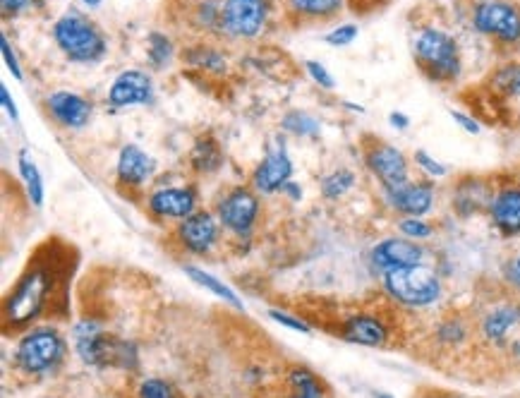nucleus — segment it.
<instances>
[{"instance_id": "nucleus-1", "label": "nucleus", "mask_w": 520, "mask_h": 398, "mask_svg": "<svg viewBox=\"0 0 520 398\" xmlns=\"http://www.w3.org/2000/svg\"><path fill=\"white\" fill-rule=\"evenodd\" d=\"M56 255V247L48 243V255L34 257L32 262H29L27 271H24L20 281L15 283V288H12L8 298H5V329L27 327V324H32L34 319L41 317V312L46 310L48 300L53 298V291H56L60 274V264Z\"/></svg>"}, {"instance_id": "nucleus-2", "label": "nucleus", "mask_w": 520, "mask_h": 398, "mask_svg": "<svg viewBox=\"0 0 520 398\" xmlns=\"http://www.w3.org/2000/svg\"><path fill=\"white\" fill-rule=\"evenodd\" d=\"M413 58L417 70L434 84L458 82L463 72V56L458 39L437 24H422L413 36Z\"/></svg>"}, {"instance_id": "nucleus-3", "label": "nucleus", "mask_w": 520, "mask_h": 398, "mask_svg": "<svg viewBox=\"0 0 520 398\" xmlns=\"http://www.w3.org/2000/svg\"><path fill=\"white\" fill-rule=\"evenodd\" d=\"M475 339L489 353L520 360V300L501 295L482 307L475 317Z\"/></svg>"}, {"instance_id": "nucleus-4", "label": "nucleus", "mask_w": 520, "mask_h": 398, "mask_svg": "<svg viewBox=\"0 0 520 398\" xmlns=\"http://www.w3.org/2000/svg\"><path fill=\"white\" fill-rule=\"evenodd\" d=\"M470 24L492 44L520 46V5L516 0H470Z\"/></svg>"}, {"instance_id": "nucleus-5", "label": "nucleus", "mask_w": 520, "mask_h": 398, "mask_svg": "<svg viewBox=\"0 0 520 398\" xmlns=\"http://www.w3.org/2000/svg\"><path fill=\"white\" fill-rule=\"evenodd\" d=\"M53 39L72 63H96L106 53L104 34L96 29L94 22L77 15V12H68V15L60 17L53 27Z\"/></svg>"}, {"instance_id": "nucleus-6", "label": "nucleus", "mask_w": 520, "mask_h": 398, "mask_svg": "<svg viewBox=\"0 0 520 398\" xmlns=\"http://www.w3.org/2000/svg\"><path fill=\"white\" fill-rule=\"evenodd\" d=\"M384 288L396 303L405 307H429L441 298L439 274L425 264L386 271Z\"/></svg>"}, {"instance_id": "nucleus-7", "label": "nucleus", "mask_w": 520, "mask_h": 398, "mask_svg": "<svg viewBox=\"0 0 520 398\" xmlns=\"http://www.w3.org/2000/svg\"><path fill=\"white\" fill-rule=\"evenodd\" d=\"M362 159H365L367 171L372 173V178L377 180L382 192H393L413 180L410 178L408 156H405L401 149L393 147V144H389V142H384V140L365 142Z\"/></svg>"}, {"instance_id": "nucleus-8", "label": "nucleus", "mask_w": 520, "mask_h": 398, "mask_svg": "<svg viewBox=\"0 0 520 398\" xmlns=\"http://www.w3.org/2000/svg\"><path fill=\"white\" fill-rule=\"evenodd\" d=\"M65 355V343L56 329H34L17 346V365L29 375L51 372Z\"/></svg>"}, {"instance_id": "nucleus-9", "label": "nucleus", "mask_w": 520, "mask_h": 398, "mask_svg": "<svg viewBox=\"0 0 520 398\" xmlns=\"http://www.w3.org/2000/svg\"><path fill=\"white\" fill-rule=\"evenodd\" d=\"M216 216H219L223 228L231 231L235 238H250L259 219V199L250 188H233L223 195L219 207H216Z\"/></svg>"}, {"instance_id": "nucleus-10", "label": "nucleus", "mask_w": 520, "mask_h": 398, "mask_svg": "<svg viewBox=\"0 0 520 398\" xmlns=\"http://www.w3.org/2000/svg\"><path fill=\"white\" fill-rule=\"evenodd\" d=\"M269 0H223L221 27L240 39H255L266 27Z\"/></svg>"}, {"instance_id": "nucleus-11", "label": "nucleus", "mask_w": 520, "mask_h": 398, "mask_svg": "<svg viewBox=\"0 0 520 398\" xmlns=\"http://www.w3.org/2000/svg\"><path fill=\"white\" fill-rule=\"evenodd\" d=\"M487 219L501 238H520V183H501L494 188Z\"/></svg>"}, {"instance_id": "nucleus-12", "label": "nucleus", "mask_w": 520, "mask_h": 398, "mask_svg": "<svg viewBox=\"0 0 520 398\" xmlns=\"http://www.w3.org/2000/svg\"><path fill=\"white\" fill-rule=\"evenodd\" d=\"M425 247H422L417 240L410 238H391L379 240L377 245L372 247L370 259H372V267L377 271H393V269H403V267H417V264H425Z\"/></svg>"}, {"instance_id": "nucleus-13", "label": "nucleus", "mask_w": 520, "mask_h": 398, "mask_svg": "<svg viewBox=\"0 0 520 398\" xmlns=\"http://www.w3.org/2000/svg\"><path fill=\"white\" fill-rule=\"evenodd\" d=\"M386 207L398 216H427L437 204L434 180H410L403 188L382 192Z\"/></svg>"}, {"instance_id": "nucleus-14", "label": "nucleus", "mask_w": 520, "mask_h": 398, "mask_svg": "<svg viewBox=\"0 0 520 398\" xmlns=\"http://www.w3.org/2000/svg\"><path fill=\"white\" fill-rule=\"evenodd\" d=\"M290 176H293V164H290L286 147L278 142L266 152L264 161L257 166L255 176H252V185L262 195H274V192L286 188L290 183Z\"/></svg>"}, {"instance_id": "nucleus-15", "label": "nucleus", "mask_w": 520, "mask_h": 398, "mask_svg": "<svg viewBox=\"0 0 520 398\" xmlns=\"http://www.w3.org/2000/svg\"><path fill=\"white\" fill-rule=\"evenodd\" d=\"M175 235H178L180 245H183L187 252L204 255V252H209L216 240H219V226H216V219L211 211H195V214L180 221Z\"/></svg>"}, {"instance_id": "nucleus-16", "label": "nucleus", "mask_w": 520, "mask_h": 398, "mask_svg": "<svg viewBox=\"0 0 520 398\" xmlns=\"http://www.w3.org/2000/svg\"><path fill=\"white\" fill-rule=\"evenodd\" d=\"M341 336L350 343H358V346L382 348L391 339V329L384 317L374 315V312H358L343 322Z\"/></svg>"}, {"instance_id": "nucleus-17", "label": "nucleus", "mask_w": 520, "mask_h": 398, "mask_svg": "<svg viewBox=\"0 0 520 398\" xmlns=\"http://www.w3.org/2000/svg\"><path fill=\"white\" fill-rule=\"evenodd\" d=\"M151 101V77L142 70H125L108 89V104L113 108L144 106Z\"/></svg>"}, {"instance_id": "nucleus-18", "label": "nucleus", "mask_w": 520, "mask_h": 398, "mask_svg": "<svg viewBox=\"0 0 520 398\" xmlns=\"http://www.w3.org/2000/svg\"><path fill=\"white\" fill-rule=\"evenodd\" d=\"M494 188H497V185H494L492 180H482V178L458 180L451 199L453 209H456V214L463 216V219H468V216H475V214H487Z\"/></svg>"}, {"instance_id": "nucleus-19", "label": "nucleus", "mask_w": 520, "mask_h": 398, "mask_svg": "<svg viewBox=\"0 0 520 398\" xmlns=\"http://www.w3.org/2000/svg\"><path fill=\"white\" fill-rule=\"evenodd\" d=\"M147 207L156 219L183 221L195 214L197 195L192 188H163L149 197Z\"/></svg>"}, {"instance_id": "nucleus-20", "label": "nucleus", "mask_w": 520, "mask_h": 398, "mask_svg": "<svg viewBox=\"0 0 520 398\" xmlns=\"http://www.w3.org/2000/svg\"><path fill=\"white\" fill-rule=\"evenodd\" d=\"M48 111L63 128H84L92 118V104L80 94L56 92L48 96Z\"/></svg>"}, {"instance_id": "nucleus-21", "label": "nucleus", "mask_w": 520, "mask_h": 398, "mask_svg": "<svg viewBox=\"0 0 520 398\" xmlns=\"http://www.w3.org/2000/svg\"><path fill=\"white\" fill-rule=\"evenodd\" d=\"M154 159L147 152L137 147V144H128L118 156V180L120 185L128 188H142L149 183L151 173H154Z\"/></svg>"}, {"instance_id": "nucleus-22", "label": "nucleus", "mask_w": 520, "mask_h": 398, "mask_svg": "<svg viewBox=\"0 0 520 398\" xmlns=\"http://www.w3.org/2000/svg\"><path fill=\"white\" fill-rule=\"evenodd\" d=\"M348 0H286L288 12H293L300 20L310 22H326L331 17L341 15Z\"/></svg>"}, {"instance_id": "nucleus-23", "label": "nucleus", "mask_w": 520, "mask_h": 398, "mask_svg": "<svg viewBox=\"0 0 520 398\" xmlns=\"http://www.w3.org/2000/svg\"><path fill=\"white\" fill-rule=\"evenodd\" d=\"M487 84L494 96H499L504 101H518L520 104V60H509V63L499 65L489 75Z\"/></svg>"}, {"instance_id": "nucleus-24", "label": "nucleus", "mask_w": 520, "mask_h": 398, "mask_svg": "<svg viewBox=\"0 0 520 398\" xmlns=\"http://www.w3.org/2000/svg\"><path fill=\"white\" fill-rule=\"evenodd\" d=\"M190 164L199 173H214L216 168H221L223 164V154L219 144L211 140V137H202V140L195 144V149H192Z\"/></svg>"}, {"instance_id": "nucleus-25", "label": "nucleus", "mask_w": 520, "mask_h": 398, "mask_svg": "<svg viewBox=\"0 0 520 398\" xmlns=\"http://www.w3.org/2000/svg\"><path fill=\"white\" fill-rule=\"evenodd\" d=\"M17 164H20V173L24 178V185H27L29 199H32L34 207H41V204H44V180H41L39 168H36V164L29 159V154L24 152V149L20 156H17Z\"/></svg>"}, {"instance_id": "nucleus-26", "label": "nucleus", "mask_w": 520, "mask_h": 398, "mask_svg": "<svg viewBox=\"0 0 520 398\" xmlns=\"http://www.w3.org/2000/svg\"><path fill=\"white\" fill-rule=\"evenodd\" d=\"M355 185H358V176H355L350 168H338V171L329 173V176L322 180V195L331 199V202H336V199L346 197Z\"/></svg>"}, {"instance_id": "nucleus-27", "label": "nucleus", "mask_w": 520, "mask_h": 398, "mask_svg": "<svg viewBox=\"0 0 520 398\" xmlns=\"http://www.w3.org/2000/svg\"><path fill=\"white\" fill-rule=\"evenodd\" d=\"M185 274L190 276V279L195 281V283H199V286L207 288V291L219 295V298L226 300V303H231L233 307H238V310H240V307H243V303H240V300H238V295H235L231 288L226 286V283H221L219 279H216V276H211V274H207V271H202V269H197V267H190V264H185Z\"/></svg>"}, {"instance_id": "nucleus-28", "label": "nucleus", "mask_w": 520, "mask_h": 398, "mask_svg": "<svg viewBox=\"0 0 520 398\" xmlns=\"http://www.w3.org/2000/svg\"><path fill=\"white\" fill-rule=\"evenodd\" d=\"M281 128L295 137H317L319 135V120L312 118L305 111H290L283 116Z\"/></svg>"}, {"instance_id": "nucleus-29", "label": "nucleus", "mask_w": 520, "mask_h": 398, "mask_svg": "<svg viewBox=\"0 0 520 398\" xmlns=\"http://www.w3.org/2000/svg\"><path fill=\"white\" fill-rule=\"evenodd\" d=\"M290 384L295 389V398H324L322 384H319V379L310 370L290 372Z\"/></svg>"}, {"instance_id": "nucleus-30", "label": "nucleus", "mask_w": 520, "mask_h": 398, "mask_svg": "<svg viewBox=\"0 0 520 398\" xmlns=\"http://www.w3.org/2000/svg\"><path fill=\"white\" fill-rule=\"evenodd\" d=\"M398 231H401L403 238L422 243V240L432 238L434 226L425 219V216H401V221H398Z\"/></svg>"}, {"instance_id": "nucleus-31", "label": "nucleus", "mask_w": 520, "mask_h": 398, "mask_svg": "<svg viewBox=\"0 0 520 398\" xmlns=\"http://www.w3.org/2000/svg\"><path fill=\"white\" fill-rule=\"evenodd\" d=\"M413 161H415V166L420 168L422 173H425V178H429V180H439V178L449 176V168L441 164L439 159H434L432 154L425 152V149H417Z\"/></svg>"}, {"instance_id": "nucleus-32", "label": "nucleus", "mask_w": 520, "mask_h": 398, "mask_svg": "<svg viewBox=\"0 0 520 398\" xmlns=\"http://www.w3.org/2000/svg\"><path fill=\"white\" fill-rule=\"evenodd\" d=\"M173 56L171 39H166L163 34H149V60L154 68H163Z\"/></svg>"}, {"instance_id": "nucleus-33", "label": "nucleus", "mask_w": 520, "mask_h": 398, "mask_svg": "<svg viewBox=\"0 0 520 398\" xmlns=\"http://www.w3.org/2000/svg\"><path fill=\"white\" fill-rule=\"evenodd\" d=\"M358 34H360V29H358V24H341V27H334L331 29L329 34L324 36V41L329 46H336V48H346V46H350L353 44L355 39H358Z\"/></svg>"}, {"instance_id": "nucleus-34", "label": "nucleus", "mask_w": 520, "mask_h": 398, "mask_svg": "<svg viewBox=\"0 0 520 398\" xmlns=\"http://www.w3.org/2000/svg\"><path fill=\"white\" fill-rule=\"evenodd\" d=\"M139 398H175V396L166 382H161V379H147V382H142V387H139Z\"/></svg>"}, {"instance_id": "nucleus-35", "label": "nucleus", "mask_w": 520, "mask_h": 398, "mask_svg": "<svg viewBox=\"0 0 520 398\" xmlns=\"http://www.w3.org/2000/svg\"><path fill=\"white\" fill-rule=\"evenodd\" d=\"M305 68H307V72H310L312 80L319 84V87L334 89V77H331V72L326 70L322 63H317V60H307Z\"/></svg>"}, {"instance_id": "nucleus-36", "label": "nucleus", "mask_w": 520, "mask_h": 398, "mask_svg": "<svg viewBox=\"0 0 520 398\" xmlns=\"http://www.w3.org/2000/svg\"><path fill=\"white\" fill-rule=\"evenodd\" d=\"M0 51H3V58H5V65H8V70L12 72V77L15 80H22V68H20V60H17L15 51H12L8 36H0Z\"/></svg>"}, {"instance_id": "nucleus-37", "label": "nucleus", "mask_w": 520, "mask_h": 398, "mask_svg": "<svg viewBox=\"0 0 520 398\" xmlns=\"http://www.w3.org/2000/svg\"><path fill=\"white\" fill-rule=\"evenodd\" d=\"M269 315L274 317L278 324H283V327L295 329V331H302V334H310V327H307V324L302 322V319H293L290 315H286V312H278V310H271Z\"/></svg>"}, {"instance_id": "nucleus-38", "label": "nucleus", "mask_w": 520, "mask_h": 398, "mask_svg": "<svg viewBox=\"0 0 520 398\" xmlns=\"http://www.w3.org/2000/svg\"><path fill=\"white\" fill-rule=\"evenodd\" d=\"M451 118L456 120L458 128H463L465 132H468V135H477V132H480V123H477V120H475L473 116H468V113H463V111H451Z\"/></svg>"}, {"instance_id": "nucleus-39", "label": "nucleus", "mask_w": 520, "mask_h": 398, "mask_svg": "<svg viewBox=\"0 0 520 398\" xmlns=\"http://www.w3.org/2000/svg\"><path fill=\"white\" fill-rule=\"evenodd\" d=\"M0 99H3V106H5V111L10 113V118L12 120H17L20 118V113H17V106H15V101H12V96H10V92L5 87H0Z\"/></svg>"}, {"instance_id": "nucleus-40", "label": "nucleus", "mask_w": 520, "mask_h": 398, "mask_svg": "<svg viewBox=\"0 0 520 398\" xmlns=\"http://www.w3.org/2000/svg\"><path fill=\"white\" fill-rule=\"evenodd\" d=\"M389 123H391V128H396V130H408L410 128V118L401 111L389 113Z\"/></svg>"}, {"instance_id": "nucleus-41", "label": "nucleus", "mask_w": 520, "mask_h": 398, "mask_svg": "<svg viewBox=\"0 0 520 398\" xmlns=\"http://www.w3.org/2000/svg\"><path fill=\"white\" fill-rule=\"evenodd\" d=\"M509 279H511V283H513V288H516V291L520 293V252L516 257L511 259V264H509Z\"/></svg>"}, {"instance_id": "nucleus-42", "label": "nucleus", "mask_w": 520, "mask_h": 398, "mask_svg": "<svg viewBox=\"0 0 520 398\" xmlns=\"http://www.w3.org/2000/svg\"><path fill=\"white\" fill-rule=\"evenodd\" d=\"M32 3V0H0V5H3V12H17V10H24L27 5Z\"/></svg>"}, {"instance_id": "nucleus-43", "label": "nucleus", "mask_w": 520, "mask_h": 398, "mask_svg": "<svg viewBox=\"0 0 520 398\" xmlns=\"http://www.w3.org/2000/svg\"><path fill=\"white\" fill-rule=\"evenodd\" d=\"M281 192H286V195H288L290 199H293V202H298V199L302 197V190L298 188V185H295V183H293V180H290V183H288V185H286V188H283Z\"/></svg>"}, {"instance_id": "nucleus-44", "label": "nucleus", "mask_w": 520, "mask_h": 398, "mask_svg": "<svg viewBox=\"0 0 520 398\" xmlns=\"http://www.w3.org/2000/svg\"><path fill=\"white\" fill-rule=\"evenodd\" d=\"M84 5H87V8H99L101 3H104V0H82Z\"/></svg>"}, {"instance_id": "nucleus-45", "label": "nucleus", "mask_w": 520, "mask_h": 398, "mask_svg": "<svg viewBox=\"0 0 520 398\" xmlns=\"http://www.w3.org/2000/svg\"><path fill=\"white\" fill-rule=\"evenodd\" d=\"M372 5H382V3H386V0H370Z\"/></svg>"}]
</instances>
